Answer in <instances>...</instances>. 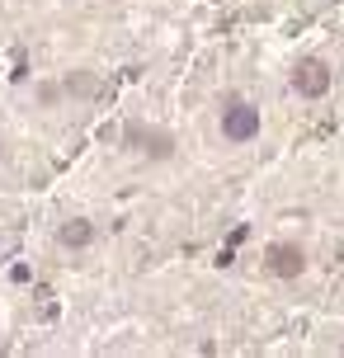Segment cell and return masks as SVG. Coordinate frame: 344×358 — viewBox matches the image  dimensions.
I'll use <instances>...</instances> for the list:
<instances>
[{
	"mask_svg": "<svg viewBox=\"0 0 344 358\" xmlns=\"http://www.w3.org/2000/svg\"><path fill=\"white\" fill-rule=\"evenodd\" d=\"M123 146H127V156H137V161H170L175 156V132H165L156 123H127Z\"/></svg>",
	"mask_w": 344,
	"mask_h": 358,
	"instance_id": "obj_2",
	"label": "cell"
},
{
	"mask_svg": "<svg viewBox=\"0 0 344 358\" xmlns=\"http://www.w3.org/2000/svg\"><path fill=\"white\" fill-rule=\"evenodd\" d=\"M288 85H292L297 99H326L330 85H335V71H330L326 57H302V62L288 71Z\"/></svg>",
	"mask_w": 344,
	"mask_h": 358,
	"instance_id": "obj_3",
	"label": "cell"
},
{
	"mask_svg": "<svg viewBox=\"0 0 344 358\" xmlns=\"http://www.w3.org/2000/svg\"><path fill=\"white\" fill-rule=\"evenodd\" d=\"M38 99H43V104H57V99H62V85H43V90H38Z\"/></svg>",
	"mask_w": 344,
	"mask_h": 358,
	"instance_id": "obj_7",
	"label": "cell"
},
{
	"mask_svg": "<svg viewBox=\"0 0 344 358\" xmlns=\"http://www.w3.org/2000/svg\"><path fill=\"white\" fill-rule=\"evenodd\" d=\"M340 354H344V344H340Z\"/></svg>",
	"mask_w": 344,
	"mask_h": 358,
	"instance_id": "obj_8",
	"label": "cell"
},
{
	"mask_svg": "<svg viewBox=\"0 0 344 358\" xmlns=\"http://www.w3.org/2000/svg\"><path fill=\"white\" fill-rule=\"evenodd\" d=\"M57 245H62V250H90L94 245V222L90 217H66V222L57 227Z\"/></svg>",
	"mask_w": 344,
	"mask_h": 358,
	"instance_id": "obj_5",
	"label": "cell"
},
{
	"mask_svg": "<svg viewBox=\"0 0 344 358\" xmlns=\"http://www.w3.org/2000/svg\"><path fill=\"white\" fill-rule=\"evenodd\" d=\"M264 268H269L273 278L292 283V278L307 273V250H302L297 241H269V245H264Z\"/></svg>",
	"mask_w": 344,
	"mask_h": 358,
	"instance_id": "obj_4",
	"label": "cell"
},
{
	"mask_svg": "<svg viewBox=\"0 0 344 358\" xmlns=\"http://www.w3.org/2000/svg\"><path fill=\"white\" fill-rule=\"evenodd\" d=\"M62 90H66V94H76V99H94V94H99L104 85H99L90 71H71L66 80H62Z\"/></svg>",
	"mask_w": 344,
	"mask_h": 358,
	"instance_id": "obj_6",
	"label": "cell"
},
{
	"mask_svg": "<svg viewBox=\"0 0 344 358\" xmlns=\"http://www.w3.org/2000/svg\"><path fill=\"white\" fill-rule=\"evenodd\" d=\"M259 127H264V118H259V104H250L245 94H227L222 99V137L231 146H245L259 137Z\"/></svg>",
	"mask_w": 344,
	"mask_h": 358,
	"instance_id": "obj_1",
	"label": "cell"
}]
</instances>
